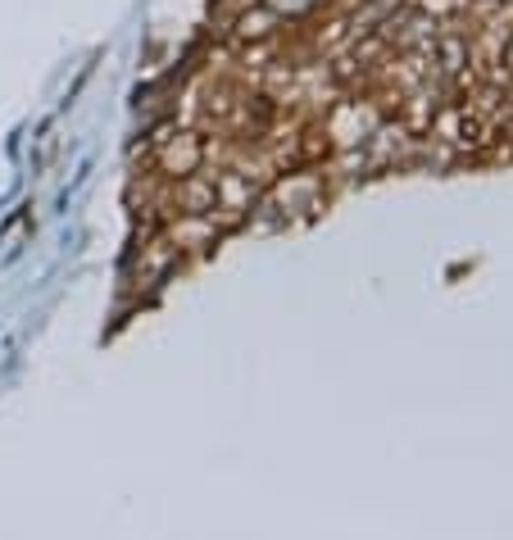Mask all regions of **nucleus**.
Returning <instances> with one entry per match:
<instances>
[]
</instances>
